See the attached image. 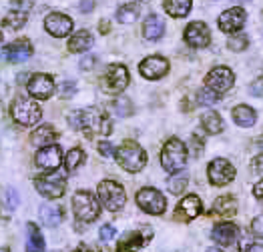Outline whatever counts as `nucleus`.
Wrapping results in <instances>:
<instances>
[{
  "label": "nucleus",
  "instance_id": "obj_1",
  "mask_svg": "<svg viewBox=\"0 0 263 252\" xmlns=\"http://www.w3.org/2000/svg\"><path fill=\"white\" fill-rule=\"evenodd\" d=\"M68 124L74 130H83L87 136H92V134L107 136L112 132L110 118L105 112H101L99 108H83V110L70 112L68 114Z\"/></svg>",
  "mask_w": 263,
  "mask_h": 252
},
{
  "label": "nucleus",
  "instance_id": "obj_2",
  "mask_svg": "<svg viewBox=\"0 0 263 252\" xmlns=\"http://www.w3.org/2000/svg\"><path fill=\"white\" fill-rule=\"evenodd\" d=\"M115 158L127 172H141L147 164V152L135 140H125L115 150Z\"/></svg>",
  "mask_w": 263,
  "mask_h": 252
},
{
  "label": "nucleus",
  "instance_id": "obj_3",
  "mask_svg": "<svg viewBox=\"0 0 263 252\" xmlns=\"http://www.w3.org/2000/svg\"><path fill=\"white\" fill-rule=\"evenodd\" d=\"M187 146L179 140V138H169L165 142V146L161 150V166L165 168L167 172H179L183 170V166L187 164Z\"/></svg>",
  "mask_w": 263,
  "mask_h": 252
},
{
  "label": "nucleus",
  "instance_id": "obj_4",
  "mask_svg": "<svg viewBox=\"0 0 263 252\" xmlns=\"http://www.w3.org/2000/svg\"><path fill=\"white\" fill-rule=\"evenodd\" d=\"M72 210H74L77 220H81V222H95L99 218V214H101V202H99V198H95L92 192L79 190L72 196Z\"/></svg>",
  "mask_w": 263,
  "mask_h": 252
},
{
  "label": "nucleus",
  "instance_id": "obj_5",
  "mask_svg": "<svg viewBox=\"0 0 263 252\" xmlns=\"http://www.w3.org/2000/svg\"><path fill=\"white\" fill-rule=\"evenodd\" d=\"M97 194H99V202L107 210H110V212H119V210L125 206V202H127L125 186L119 184V182H115V180H103V182H99Z\"/></svg>",
  "mask_w": 263,
  "mask_h": 252
},
{
  "label": "nucleus",
  "instance_id": "obj_6",
  "mask_svg": "<svg viewBox=\"0 0 263 252\" xmlns=\"http://www.w3.org/2000/svg\"><path fill=\"white\" fill-rule=\"evenodd\" d=\"M10 116H12V120L16 124L34 126L41 120L43 110H41V106L36 104L34 100H30L26 96H18V98H14V102L10 106Z\"/></svg>",
  "mask_w": 263,
  "mask_h": 252
},
{
  "label": "nucleus",
  "instance_id": "obj_7",
  "mask_svg": "<svg viewBox=\"0 0 263 252\" xmlns=\"http://www.w3.org/2000/svg\"><path fill=\"white\" fill-rule=\"evenodd\" d=\"M34 186L46 198H61L66 190V178L65 174L59 172V170L46 172L43 176H36L34 178Z\"/></svg>",
  "mask_w": 263,
  "mask_h": 252
},
{
  "label": "nucleus",
  "instance_id": "obj_8",
  "mask_svg": "<svg viewBox=\"0 0 263 252\" xmlns=\"http://www.w3.org/2000/svg\"><path fill=\"white\" fill-rule=\"evenodd\" d=\"M137 204L139 208L147 214H153V216H161L165 210H167V198L159 192L157 188H141L137 192Z\"/></svg>",
  "mask_w": 263,
  "mask_h": 252
},
{
  "label": "nucleus",
  "instance_id": "obj_9",
  "mask_svg": "<svg viewBox=\"0 0 263 252\" xmlns=\"http://www.w3.org/2000/svg\"><path fill=\"white\" fill-rule=\"evenodd\" d=\"M103 90L109 94H121L129 84V70L123 64H110L103 76Z\"/></svg>",
  "mask_w": 263,
  "mask_h": 252
},
{
  "label": "nucleus",
  "instance_id": "obj_10",
  "mask_svg": "<svg viewBox=\"0 0 263 252\" xmlns=\"http://www.w3.org/2000/svg\"><path fill=\"white\" fill-rule=\"evenodd\" d=\"M235 174H237V170L227 158H215L207 166V176L213 186H227L229 182L235 180Z\"/></svg>",
  "mask_w": 263,
  "mask_h": 252
},
{
  "label": "nucleus",
  "instance_id": "obj_11",
  "mask_svg": "<svg viewBox=\"0 0 263 252\" xmlns=\"http://www.w3.org/2000/svg\"><path fill=\"white\" fill-rule=\"evenodd\" d=\"M235 84V74L231 68L227 66H215L207 76H205V86L211 88L213 92L217 94H223L227 90H231Z\"/></svg>",
  "mask_w": 263,
  "mask_h": 252
},
{
  "label": "nucleus",
  "instance_id": "obj_12",
  "mask_svg": "<svg viewBox=\"0 0 263 252\" xmlns=\"http://www.w3.org/2000/svg\"><path fill=\"white\" fill-rule=\"evenodd\" d=\"M34 162L36 166L44 170V172H54L59 170L61 164H63V148L59 144H46V146H41V150L36 152L34 156Z\"/></svg>",
  "mask_w": 263,
  "mask_h": 252
},
{
  "label": "nucleus",
  "instance_id": "obj_13",
  "mask_svg": "<svg viewBox=\"0 0 263 252\" xmlns=\"http://www.w3.org/2000/svg\"><path fill=\"white\" fill-rule=\"evenodd\" d=\"M30 56H32V44H30V40H26V38H18V40L10 42L6 48L0 50V58H4V60L14 64L24 62Z\"/></svg>",
  "mask_w": 263,
  "mask_h": 252
},
{
  "label": "nucleus",
  "instance_id": "obj_14",
  "mask_svg": "<svg viewBox=\"0 0 263 252\" xmlns=\"http://www.w3.org/2000/svg\"><path fill=\"white\" fill-rule=\"evenodd\" d=\"M199 214H203V202L197 194H187L175 208V218L181 222H191Z\"/></svg>",
  "mask_w": 263,
  "mask_h": 252
},
{
  "label": "nucleus",
  "instance_id": "obj_15",
  "mask_svg": "<svg viewBox=\"0 0 263 252\" xmlns=\"http://www.w3.org/2000/svg\"><path fill=\"white\" fill-rule=\"evenodd\" d=\"M139 72L147 80H159L169 72V60L163 56H149L139 64Z\"/></svg>",
  "mask_w": 263,
  "mask_h": 252
},
{
  "label": "nucleus",
  "instance_id": "obj_16",
  "mask_svg": "<svg viewBox=\"0 0 263 252\" xmlns=\"http://www.w3.org/2000/svg\"><path fill=\"white\" fill-rule=\"evenodd\" d=\"M54 92V80L50 74H34L28 80V94L36 100H46Z\"/></svg>",
  "mask_w": 263,
  "mask_h": 252
},
{
  "label": "nucleus",
  "instance_id": "obj_17",
  "mask_svg": "<svg viewBox=\"0 0 263 252\" xmlns=\"http://www.w3.org/2000/svg\"><path fill=\"white\" fill-rule=\"evenodd\" d=\"M185 42L191 46V48H205L209 42H211V32L207 28L205 22H191L187 28H185Z\"/></svg>",
  "mask_w": 263,
  "mask_h": 252
},
{
  "label": "nucleus",
  "instance_id": "obj_18",
  "mask_svg": "<svg viewBox=\"0 0 263 252\" xmlns=\"http://www.w3.org/2000/svg\"><path fill=\"white\" fill-rule=\"evenodd\" d=\"M44 28H46V32L50 36L63 38V36H66L72 30V20L66 14H63V12H50L46 16V20H44Z\"/></svg>",
  "mask_w": 263,
  "mask_h": 252
},
{
  "label": "nucleus",
  "instance_id": "obj_19",
  "mask_svg": "<svg viewBox=\"0 0 263 252\" xmlns=\"http://www.w3.org/2000/svg\"><path fill=\"white\" fill-rule=\"evenodd\" d=\"M153 238V230L151 228H141V230H135L131 234H127L119 246H117V252H133V250H141L149 240Z\"/></svg>",
  "mask_w": 263,
  "mask_h": 252
},
{
  "label": "nucleus",
  "instance_id": "obj_20",
  "mask_svg": "<svg viewBox=\"0 0 263 252\" xmlns=\"http://www.w3.org/2000/svg\"><path fill=\"white\" fill-rule=\"evenodd\" d=\"M247 20V16H245V10H243L241 6H235V8H229V10H225L223 14L219 16V28L223 32H227V34H231V32H237V30H241L243 24Z\"/></svg>",
  "mask_w": 263,
  "mask_h": 252
},
{
  "label": "nucleus",
  "instance_id": "obj_21",
  "mask_svg": "<svg viewBox=\"0 0 263 252\" xmlns=\"http://www.w3.org/2000/svg\"><path fill=\"white\" fill-rule=\"evenodd\" d=\"M237 236H239V228L233 222H219L213 226V232H211V238L219 246H233Z\"/></svg>",
  "mask_w": 263,
  "mask_h": 252
},
{
  "label": "nucleus",
  "instance_id": "obj_22",
  "mask_svg": "<svg viewBox=\"0 0 263 252\" xmlns=\"http://www.w3.org/2000/svg\"><path fill=\"white\" fill-rule=\"evenodd\" d=\"M211 214H217V216H223V218L235 216L237 214V200H235V196L233 194H223V196H219L213 202Z\"/></svg>",
  "mask_w": 263,
  "mask_h": 252
},
{
  "label": "nucleus",
  "instance_id": "obj_23",
  "mask_svg": "<svg viewBox=\"0 0 263 252\" xmlns=\"http://www.w3.org/2000/svg\"><path fill=\"white\" fill-rule=\"evenodd\" d=\"M165 34V20L157 14H149L143 22V36L147 40H159Z\"/></svg>",
  "mask_w": 263,
  "mask_h": 252
},
{
  "label": "nucleus",
  "instance_id": "obj_24",
  "mask_svg": "<svg viewBox=\"0 0 263 252\" xmlns=\"http://www.w3.org/2000/svg\"><path fill=\"white\" fill-rule=\"evenodd\" d=\"M59 138V132L52 124H43L39 126L32 134H30V142L34 146H46V144H54V140Z\"/></svg>",
  "mask_w": 263,
  "mask_h": 252
},
{
  "label": "nucleus",
  "instance_id": "obj_25",
  "mask_svg": "<svg viewBox=\"0 0 263 252\" xmlns=\"http://www.w3.org/2000/svg\"><path fill=\"white\" fill-rule=\"evenodd\" d=\"M41 218L46 226H59L65 220V208L57 202H48L41 206Z\"/></svg>",
  "mask_w": 263,
  "mask_h": 252
},
{
  "label": "nucleus",
  "instance_id": "obj_26",
  "mask_svg": "<svg viewBox=\"0 0 263 252\" xmlns=\"http://www.w3.org/2000/svg\"><path fill=\"white\" fill-rule=\"evenodd\" d=\"M92 34L88 32V30H79L77 34H72L70 36V40H68V50L70 52H74V54H79V52H87L88 48L92 46Z\"/></svg>",
  "mask_w": 263,
  "mask_h": 252
},
{
  "label": "nucleus",
  "instance_id": "obj_27",
  "mask_svg": "<svg viewBox=\"0 0 263 252\" xmlns=\"http://www.w3.org/2000/svg\"><path fill=\"white\" fill-rule=\"evenodd\" d=\"M26 252H46V244H44V238L39 226L36 224H28L26 226Z\"/></svg>",
  "mask_w": 263,
  "mask_h": 252
},
{
  "label": "nucleus",
  "instance_id": "obj_28",
  "mask_svg": "<svg viewBox=\"0 0 263 252\" xmlns=\"http://www.w3.org/2000/svg\"><path fill=\"white\" fill-rule=\"evenodd\" d=\"M233 120H235V124L241 126V128H249V126L255 124V120H257V114H255V110L251 108V106L247 104H239L233 108Z\"/></svg>",
  "mask_w": 263,
  "mask_h": 252
},
{
  "label": "nucleus",
  "instance_id": "obj_29",
  "mask_svg": "<svg viewBox=\"0 0 263 252\" xmlns=\"http://www.w3.org/2000/svg\"><path fill=\"white\" fill-rule=\"evenodd\" d=\"M163 6H165V10H167L169 16H173V18H183V16H187L189 10H191V0H165Z\"/></svg>",
  "mask_w": 263,
  "mask_h": 252
},
{
  "label": "nucleus",
  "instance_id": "obj_30",
  "mask_svg": "<svg viewBox=\"0 0 263 252\" xmlns=\"http://www.w3.org/2000/svg\"><path fill=\"white\" fill-rule=\"evenodd\" d=\"M201 126L205 128V132H209V134H221L223 132V118H221L217 112H205L203 116H201Z\"/></svg>",
  "mask_w": 263,
  "mask_h": 252
},
{
  "label": "nucleus",
  "instance_id": "obj_31",
  "mask_svg": "<svg viewBox=\"0 0 263 252\" xmlns=\"http://www.w3.org/2000/svg\"><path fill=\"white\" fill-rule=\"evenodd\" d=\"M189 184V174L185 170H179V172H173V176L167 180V188L173 194H181L183 190L187 188Z\"/></svg>",
  "mask_w": 263,
  "mask_h": 252
},
{
  "label": "nucleus",
  "instance_id": "obj_32",
  "mask_svg": "<svg viewBox=\"0 0 263 252\" xmlns=\"http://www.w3.org/2000/svg\"><path fill=\"white\" fill-rule=\"evenodd\" d=\"M85 150L83 148H70L68 152H66V156H65V166L68 172H74L79 166H83V162H85Z\"/></svg>",
  "mask_w": 263,
  "mask_h": 252
},
{
  "label": "nucleus",
  "instance_id": "obj_33",
  "mask_svg": "<svg viewBox=\"0 0 263 252\" xmlns=\"http://www.w3.org/2000/svg\"><path fill=\"white\" fill-rule=\"evenodd\" d=\"M139 18V6L137 4H125L117 10V20L123 24H131Z\"/></svg>",
  "mask_w": 263,
  "mask_h": 252
},
{
  "label": "nucleus",
  "instance_id": "obj_34",
  "mask_svg": "<svg viewBox=\"0 0 263 252\" xmlns=\"http://www.w3.org/2000/svg\"><path fill=\"white\" fill-rule=\"evenodd\" d=\"M4 26L10 28V30H21L22 26L26 24V14L24 12H18V10H12L4 16Z\"/></svg>",
  "mask_w": 263,
  "mask_h": 252
},
{
  "label": "nucleus",
  "instance_id": "obj_35",
  "mask_svg": "<svg viewBox=\"0 0 263 252\" xmlns=\"http://www.w3.org/2000/svg\"><path fill=\"white\" fill-rule=\"evenodd\" d=\"M219 102V94L217 92H213L211 88H201L197 92V104L201 106H211V104H217Z\"/></svg>",
  "mask_w": 263,
  "mask_h": 252
},
{
  "label": "nucleus",
  "instance_id": "obj_36",
  "mask_svg": "<svg viewBox=\"0 0 263 252\" xmlns=\"http://www.w3.org/2000/svg\"><path fill=\"white\" fill-rule=\"evenodd\" d=\"M227 46H229L233 52H241V50H245V48L249 46V38H247V34H243V32H235V34H231Z\"/></svg>",
  "mask_w": 263,
  "mask_h": 252
},
{
  "label": "nucleus",
  "instance_id": "obj_37",
  "mask_svg": "<svg viewBox=\"0 0 263 252\" xmlns=\"http://www.w3.org/2000/svg\"><path fill=\"white\" fill-rule=\"evenodd\" d=\"M251 246H253L251 236H249V234H245V232H239L237 240L233 242V252H249L251 250Z\"/></svg>",
  "mask_w": 263,
  "mask_h": 252
},
{
  "label": "nucleus",
  "instance_id": "obj_38",
  "mask_svg": "<svg viewBox=\"0 0 263 252\" xmlns=\"http://www.w3.org/2000/svg\"><path fill=\"white\" fill-rule=\"evenodd\" d=\"M112 108H115V112H117L119 116H129V114L133 112L131 102H129L127 98H119V100H115V102H112Z\"/></svg>",
  "mask_w": 263,
  "mask_h": 252
},
{
  "label": "nucleus",
  "instance_id": "obj_39",
  "mask_svg": "<svg viewBox=\"0 0 263 252\" xmlns=\"http://www.w3.org/2000/svg\"><path fill=\"white\" fill-rule=\"evenodd\" d=\"M251 234L257 236V238H263V214L255 216L251 220Z\"/></svg>",
  "mask_w": 263,
  "mask_h": 252
},
{
  "label": "nucleus",
  "instance_id": "obj_40",
  "mask_svg": "<svg viewBox=\"0 0 263 252\" xmlns=\"http://www.w3.org/2000/svg\"><path fill=\"white\" fill-rule=\"evenodd\" d=\"M10 8L26 14V12L32 8V0H12V2H10Z\"/></svg>",
  "mask_w": 263,
  "mask_h": 252
},
{
  "label": "nucleus",
  "instance_id": "obj_41",
  "mask_svg": "<svg viewBox=\"0 0 263 252\" xmlns=\"http://www.w3.org/2000/svg\"><path fill=\"white\" fill-rule=\"evenodd\" d=\"M115 234H117V230H115V226H112V224H105V226L101 228V232H99V236H101V240H103V242L112 240V238H115Z\"/></svg>",
  "mask_w": 263,
  "mask_h": 252
},
{
  "label": "nucleus",
  "instance_id": "obj_42",
  "mask_svg": "<svg viewBox=\"0 0 263 252\" xmlns=\"http://www.w3.org/2000/svg\"><path fill=\"white\" fill-rule=\"evenodd\" d=\"M249 94H251V96H263V78L251 82V86H249Z\"/></svg>",
  "mask_w": 263,
  "mask_h": 252
},
{
  "label": "nucleus",
  "instance_id": "obj_43",
  "mask_svg": "<svg viewBox=\"0 0 263 252\" xmlns=\"http://www.w3.org/2000/svg\"><path fill=\"white\" fill-rule=\"evenodd\" d=\"M203 144H205L203 138H199L197 134L191 136V148H193V154H195V156H199V154L203 152Z\"/></svg>",
  "mask_w": 263,
  "mask_h": 252
},
{
  "label": "nucleus",
  "instance_id": "obj_44",
  "mask_svg": "<svg viewBox=\"0 0 263 252\" xmlns=\"http://www.w3.org/2000/svg\"><path fill=\"white\" fill-rule=\"evenodd\" d=\"M74 90H77L74 82H65L61 86V98H70L74 94Z\"/></svg>",
  "mask_w": 263,
  "mask_h": 252
},
{
  "label": "nucleus",
  "instance_id": "obj_45",
  "mask_svg": "<svg viewBox=\"0 0 263 252\" xmlns=\"http://www.w3.org/2000/svg\"><path fill=\"white\" fill-rule=\"evenodd\" d=\"M99 152L103 156H115V146L107 140H103V142H99Z\"/></svg>",
  "mask_w": 263,
  "mask_h": 252
},
{
  "label": "nucleus",
  "instance_id": "obj_46",
  "mask_svg": "<svg viewBox=\"0 0 263 252\" xmlns=\"http://www.w3.org/2000/svg\"><path fill=\"white\" fill-rule=\"evenodd\" d=\"M251 170H253L255 174H263V154L255 156V158L251 160Z\"/></svg>",
  "mask_w": 263,
  "mask_h": 252
},
{
  "label": "nucleus",
  "instance_id": "obj_47",
  "mask_svg": "<svg viewBox=\"0 0 263 252\" xmlns=\"http://www.w3.org/2000/svg\"><path fill=\"white\" fill-rule=\"evenodd\" d=\"M81 12H90L95 8V0H81Z\"/></svg>",
  "mask_w": 263,
  "mask_h": 252
},
{
  "label": "nucleus",
  "instance_id": "obj_48",
  "mask_svg": "<svg viewBox=\"0 0 263 252\" xmlns=\"http://www.w3.org/2000/svg\"><path fill=\"white\" fill-rule=\"evenodd\" d=\"M253 194H255L257 200H261L263 202V180H259V182L253 186Z\"/></svg>",
  "mask_w": 263,
  "mask_h": 252
},
{
  "label": "nucleus",
  "instance_id": "obj_49",
  "mask_svg": "<svg viewBox=\"0 0 263 252\" xmlns=\"http://www.w3.org/2000/svg\"><path fill=\"white\" fill-rule=\"evenodd\" d=\"M77 252H99V250H95V248H88L87 244H81V248Z\"/></svg>",
  "mask_w": 263,
  "mask_h": 252
},
{
  "label": "nucleus",
  "instance_id": "obj_50",
  "mask_svg": "<svg viewBox=\"0 0 263 252\" xmlns=\"http://www.w3.org/2000/svg\"><path fill=\"white\" fill-rule=\"evenodd\" d=\"M255 148H257V150H259V152L263 154V136L259 138V140H257V142H255Z\"/></svg>",
  "mask_w": 263,
  "mask_h": 252
},
{
  "label": "nucleus",
  "instance_id": "obj_51",
  "mask_svg": "<svg viewBox=\"0 0 263 252\" xmlns=\"http://www.w3.org/2000/svg\"><path fill=\"white\" fill-rule=\"evenodd\" d=\"M107 30H109V24H107V22H101V32L107 34Z\"/></svg>",
  "mask_w": 263,
  "mask_h": 252
},
{
  "label": "nucleus",
  "instance_id": "obj_52",
  "mask_svg": "<svg viewBox=\"0 0 263 252\" xmlns=\"http://www.w3.org/2000/svg\"><path fill=\"white\" fill-rule=\"evenodd\" d=\"M207 252H223V250H221V248H209Z\"/></svg>",
  "mask_w": 263,
  "mask_h": 252
},
{
  "label": "nucleus",
  "instance_id": "obj_53",
  "mask_svg": "<svg viewBox=\"0 0 263 252\" xmlns=\"http://www.w3.org/2000/svg\"><path fill=\"white\" fill-rule=\"evenodd\" d=\"M0 252H10L8 248H0Z\"/></svg>",
  "mask_w": 263,
  "mask_h": 252
},
{
  "label": "nucleus",
  "instance_id": "obj_54",
  "mask_svg": "<svg viewBox=\"0 0 263 252\" xmlns=\"http://www.w3.org/2000/svg\"><path fill=\"white\" fill-rule=\"evenodd\" d=\"M237 2H249V0H237Z\"/></svg>",
  "mask_w": 263,
  "mask_h": 252
},
{
  "label": "nucleus",
  "instance_id": "obj_55",
  "mask_svg": "<svg viewBox=\"0 0 263 252\" xmlns=\"http://www.w3.org/2000/svg\"><path fill=\"white\" fill-rule=\"evenodd\" d=\"M133 2H143V0H133Z\"/></svg>",
  "mask_w": 263,
  "mask_h": 252
},
{
  "label": "nucleus",
  "instance_id": "obj_56",
  "mask_svg": "<svg viewBox=\"0 0 263 252\" xmlns=\"http://www.w3.org/2000/svg\"><path fill=\"white\" fill-rule=\"evenodd\" d=\"M0 42H2V32H0Z\"/></svg>",
  "mask_w": 263,
  "mask_h": 252
}]
</instances>
